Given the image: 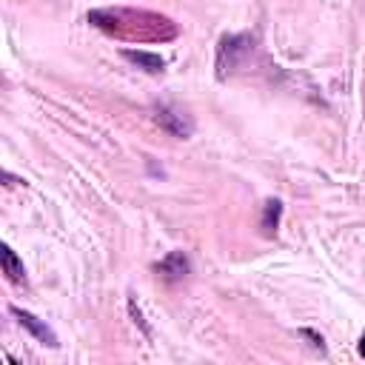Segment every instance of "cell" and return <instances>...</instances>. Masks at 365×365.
I'll return each instance as SVG.
<instances>
[{
  "label": "cell",
  "instance_id": "3",
  "mask_svg": "<svg viewBox=\"0 0 365 365\" xmlns=\"http://www.w3.org/2000/svg\"><path fill=\"white\" fill-rule=\"evenodd\" d=\"M154 123H157L165 134H171V137H177V140H185V137H191V131H194V120H191L185 111H180V108H174V106H168V103H163V106L154 108Z\"/></svg>",
  "mask_w": 365,
  "mask_h": 365
},
{
  "label": "cell",
  "instance_id": "6",
  "mask_svg": "<svg viewBox=\"0 0 365 365\" xmlns=\"http://www.w3.org/2000/svg\"><path fill=\"white\" fill-rule=\"evenodd\" d=\"M123 57L128 63H134L137 68H143L145 74H163L165 68V60L154 51H143V48H123Z\"/></svg>",
  "mask_w": 365,
  "mask_h": 365
},
{
  "label": "cell",
  "instance_id": "11",
  "mask_svg": "<svg viewBox=\"0 0 365 365\" xmlns=\"http://www.w3.org/2000/svg\"><path fill=\"white\" fill-rule=\"evenodd\" d=\"M359 354L365 356V331H362V336H359Z\"/></svg>",
  "mask_w": 365,
  "mask_h": 365
},
{
  "label": "cell",
  "instance_id": "7",
  "mask_svg": "<svg viewBox=\"0 0 365 365\" xmlns=\"http://www.w3.org/2000/svg\"><path fill=\"white\" fill-rule=\"evenodd\" d=\"M0 262H3V274H6L9 282H14V285H26V268H23V259H20L9 245L0 248Z\"/></svg>",
  "mask_w": 365,
  "mask_h": 365
},
{
  "label": "cell",
  "instance_id": "8",
  "mask_svg": "<svg viewBox=\"0 0 365 365\" xmlns=\"http://www.w3.org/2000/svg\"><path fill=\"white\" fill-rule=\"evenodd\" d=\"M279 217H282V202H279V200H265V205H262V220H259L265 237H274V234H277Z\"/></svg>",
  "mask_w": 365,
  "mask_h": 365
},
{
  "label": "cell",
  "instance_id": "4",
  "mask_svg": "<svg viewBox=\"0 0 365 365\" xmlns=\"http://www.w3.org/2000/svg\"><path fill=\"white\" fill-rule=\"evenodd\" d=\"M188 271H191V259H188V254H182V251H168L160 262H154V274H157L163 282H168V285L185 279Z\"/></svg>",
  "mask_w": 365,
  "mask_h": 365
},
{
  "label": "cell",
  "instance_id": "9",
  "mask_svg": "<svg viewBox=\"0 0 365 365\" xmlns=\"http://www.w3.org/2000/svg\"><path fill=\"white\" fill-rule=\"evenodd\" d=\"M128 314H131V319L137 322V328H140L145 336H151V331H148V325H145V319H143V311H140V305H137L134 294H128Z\"/></svg>",
  "mask_w": 365,
  "mask_h": 365
},
{
  "label": "cell",
  "instance_id": "10",
  "mask_svg": "<svg viewBox=\"0 0 365 365\" xmlns=\"http://www.w3.org/2000/svg\"><path fill=\"white\" fill-rule=\"evenodd\" d=\"M299 336H302V339H308V345H311L314 351L325 354V339H322L317 331H311V328H299Z\"/></svg>",
  "mask_w": 365,
  "mask_h": 365
},
{
  "label": "cell",
  "instance_id": "5",
  "mask_svg": "<svg viewBox=\"0 0 365 365\" xmlns=\"http://www.w3.org/2000/svg\"><path fill=\"white\" fill-rule=\"evenodd\" d=\"M11 317L37 339V342H43V345H48V348H57L60 342H57V334L43 322V319H37L34 314H29V311H23V308H11Z\"/></svg>",
  "mask_w": 365,
  "mask_h": 365
},
{
  "label": "cell",
  "instance_id": "2",
  "mask_svg": "<svg viewBox=\"0 0 365 365\" xmlns=\"http://www.w3.org/2000/svg\"><path fill=\"white\" fill-rule=\"evenodd\" d=\"M254 48V40L248 34H225L217 46V77L225 80L240 63L242 57H248Z\"/></svg>",
  "mask_w": 365,
  "mask_h": 365
},
{
  "label": "cell",
  "instance_id": "1",
  "mask_svg": "<svg viewBox=\"0 0 365 365\" xmlns=\"http://www.w3.org/2000/svg\"><path fill=\"white\" fill-rule=\"evenodd\" d=\"M88 23L111 37L128 40H171L177 37V26L168 17L134 9H94L88 11Z\"/></svg>",
  "mask_w": 365,
  "mask_h": 365
}]
</instances>
